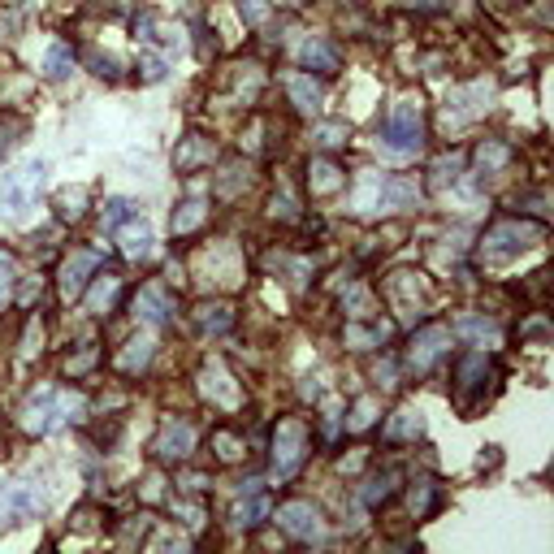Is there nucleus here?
Instances as JSON below:
<instances>
[{
  "label": "nucleus",
  "mask_w": 554,
  "mask_h": 554,
  "mask_svg": "<svg viewBox=\"0 0 554 554\" xmlns=\"http://www.w3.org/2000/svg\"><path fill=\"white\" fill-rule=\"evenodd\" d=\"M43 178H48L43 160H26L22 169L0 174V217L26 221V213L35 208V196L43 191Z\"/></svg>",
  "instance_id": "1"
},
{
  "label": "nucleus",
  "mask_w": 554,
  "mask_h": 554,
  "mask_svg": "<svg viewBox=\"0 0 554 554\" xmlns=\"http://www.w3.org/2000/svg\"><path fill=\"white\" fill-rule=\"evenodd\" d=\"M82 412H87V403H82L79 395H70V390H40L35 398H26L22 425H26L31 434H53L65 420H79Z\"/></svg>",
  "instance_id": "2"
},
{
  "label": "nucleus",
  "mask_w": 554,
  "mask_h": 554,
  "mask_svg": "<svg viewBox=\"0 0 554 554\" xmlns=\"http://www.w3.org/2000/svg\"><path fill=\"white\" fill-rule=\"evenodd\" d=\"M537 234H541V225H529V221H502V225H494V230L485 234L481 256L490 260V264H507V260H515L520 252H529V247L537 243Z\"/></svg>",
  "instance_id": "3"
},
{
  "label": "nucleus",
  "mask_w": 554,
  "mask_h": 554,
  "mask_svg": "<svg viewBox=\"0 0 554 554\" xmlns=\"http://www.w3.org/2000/svg\"><path fill=\"white\" fill-rule=\"evenodd\" d=\"M381 143L390 152H416L420 148V104L416 100H398L390 118L381 126Z\"/></svg>",
  "instance_id": "4"
},
{
  "label": "nucleus",
  "mask_w": 554,
  "mask_h": 554,
  "mask_svg": "<svg viewBox=\"0 0 554 554\" xmlns=\"http://www.w3.org/2000/svg\"><path fill=\"white\" fill-rule=\"evenodd\" d=\"M308 451V429L299 420H282L273 434V476H295Z\"/></svg>",
  "instance_id": "5"
},
{
  "label": "nucleus",
  "mask_w": 554,
  "mask_h": 554,
  "mask_svg": "<svg viewBox=\"0 0 554 554\" xmlns=\"http://www.w3.org/2000/svg\"><path fill=\"white\" fill-rule=\"evenodd\" d=\"M43 511V494L26 481H14L0 490V529H14V524H26Z\"/></svg>",
  "instance_id": "6"
},
{
  "label": "nucleus",
  "mask_w": 554,
  "mask_h": 554,
  "mask_svg": "<svg viewBox=\"0 0 554 554\" xmlns=\"http://www.w3.org/2000/svg\"><path fill=\"white\" fill-rule=\"evenodd\" d=\"M490 100H494V87H490V82H473V87L451 91V100H446V126H463V121L481 118V113L490 109Z\"/></svg>",
  "instance_id": "7"
},
{
  "label": "nucleus",
  "mask_w": 554,
  "mask_h": 554,
  "mask_svg": "<svg viewBox=\"0 0 554 554\" xmlns=\"http://www.w3.org/2000/svg\"><path fill=\"white\" fill-rule=\"evenodd\" d=\"M277 524L291 537H299V541L320 537V511L312 502H286V507H277Z\"/></svg>",
  "instance_id": "8"
},
{
  "label": "nucleus",
  "mask_w": 554,
  "mask_h": 554,
  "mask_svg": "<svg viewBox=\"0 0 554 554\" xmlns=\"http://www.w3.org/2000/svg\"><path fill=\"white\" fill-rule=\"evenodd\" d=\"M174 312H178V303H174V295L165 286H143L135 295V317L148 320V325H169Z\"/></svg>",
  "instance_id": "9"
},
{
  "label": "nucleus",
  "mask_w": 554,
  "mask_h": 554,
  "mask_svg": "<svg viewBox=\"0 0 554 554\" xmlns=\"http://www.w3.org/2000/svg\"><path fill=\"white\" fill-rule=\"evenodd\" d=\"M199 390L213 398V403H221V407H238V386H234V377H230V368H225L221 359H208V364H204Z\"/></svg>",
  "instance_id": "10"
},
{
  "label": "nucleus",
  "mask_w": 554,
  "mask_h": 554,
  "mask_svg": "<svg viewBox=\"0 0 554 554\" xmlns=\"http://www.w3.org/2000/svg\"><path fill=\"white\" fill-rule=\"evenodd\" d=\"M446 342H451V330H442V325H429V330H420V334L412 338V368H416V373L434 368V359L446 351Z\"/></svg>",
  "instance_id": "11"
},
{
  "label": "nucleus",
  "mask_w": 554,
  "mask_h": 554,
  "mask_svg": "<svg viewBox=\"0 0 554 554\" xmlns=\"http://www.w3.org/2000/svg\"><path fill=\"white\" fill-rule=\"evenodd\" d=\"M100 260L91 256V252H70V260L61 264V295L65 299H79L82 286H87V277L96 273Z\"/></svg>",
  "instance_id": "12"
},
{
  "label": "nucleus",
  "mask_w": 554,
  "mask_h": 554,
  "mask_svg": "<svg viewBox=\"0 0 554 554\" xmlns=\"http://www.w3.org/2000/svg\"><path fill=\"white\" fill-rule=\"evenodd\" d=\"M191 446H196V429H191L186 420H169L157 437V455L160 459H186L191 455Z\"/></svg>",
  "instance_id": "13"
},
{
  "label": "nucleus",
  "mask_w": 554,
  "mask_h": 554,
  "mask_svg": "<svg viewBox=\"0 0 554 554\" xmlns=\"http://www.w3.org/2000/svg\"><path fill=\"white\" fill-rule=\"evenodd\" d=\"M485 377H490V359L485 351H468V356H459L455 364V390L459 395H473L485 386Z\"/></svg>",
  "instance_id": "14"
},
{
  "label": "nucleus",
  "mask_w": 554,
  "mask_h": 554,
  "mask_svg": "<svg viewBox=\"0 0 554 554\" xmlns=\"http://www.w3.org/2000/svg\"><path fill=\"white\" fill-rule=\"evenodd\" d=\"M118 238H121V256L126 260H148L152 256V247H157V238H152V230H148V221H130Z\"/></svg>",
  "instance_id": "15"
},
{
  "label": "nucleus",
  "mask_w": 554,
  "mask_h": 554,
  "mask_svg": "<svg viewBox=\"0 0 554 554\" xmlns=\"http://www.w3.org/2000/svg\"><path fill=\"white\" fill-rule=\"evenodd\" d=\"M299 61L308 65V70H317V74H334L338 65V48L330 40H303V48H299Z\"/></svg>",
  "instance_id": "16"
},
{
  "label": "nucleus",
  "mask_w": 554,
  "mask_h": 554,
  "mask_svg": "<svg viewBox=\"0 0 554 554\" xmlns=\"http://www.w3.org/2000/svg\"><path fill=\"white\" fill-rule=\"evenodd\" d=\"M420 199V186L416 178L398 174V178H381V208H412Z\"/></svg>",
  "instance_id": "17"
},
{
  "label": "nucleus",
  "mask_w": 554,
  "mask_h": 554,
  "mask_svg": "<svg viewBox=\"0 0 554 554\" xmlns=\"http://www.w3.org/2000/svg\"><path fill=\"white\" fill-rule=\"evenodd\" d=\"M308 182H312V196H334V191H342V186H347V174L338 169L334 160H312Z\"/></svg>",
  "instance_id": "18"
},
{
  "label": "nucleus",
  "mask_w": 554,
  "mask_h": 554,
  "mask_svg": "<svg viewBox=\"0 0 554 554\" xmlns=\"http://www.w3.org/2000/svg\"><path fill=\"white\" fill-rule=\"evenodd\" d=\"M286 91L295 100V109H303V113H317L320 109V87L308 79V74H291V79H286Z\"/></svg>",
  "instance_id": "19"
},
{
  "label": "nucleus",
  "mask_w": 554,
  "mask_h": 554,
  "mask_svg": "<svg viewBox=\"0 0 554 554\" xmlns=\"http://www.w3.org/2000/svg\"><path fill=\"white\" fill-rule=\"evenodd\" d=\"M204 217H208V204H204V199H186V204H178V208H174L169 230H174V234H191Z\"/></svg>",
  "instance_id": "20"
},
{
  "label": "nucleus",
  "mask_w": 554,
  "mask_h": 554,
  "mask_svg": "<svg viewBox=\"0 0 554 554\" xmlns=\"http://www.w3.org/2000/svg\"><path fill=\"white\" fill-rule=\"evenodd\" d=\"M208 157H213V143H208V138H199V135H191L178 152H174V169H196V165H208Z\"/></svg>",
  "instance_id": "21"
},
{
  "label": "nucleus",
  "mask_w": 554,
  "mask_h": 554,
  "mask_svg": "<svg viewBox=\"0 0 554 554\" xmlns=\"http://www.w3.org/2000/svg\"><path fill=\"white\" fill-rule=\"evenodd\" d=\"M455 334L468 338V342H481V347H485V342L494 347V342H498V325H494V320H485V317H459L455 320Z\"/></svg>",
  "instance_id": "22"
},
{
  "label": "nucleus",
  "mask_w": 554,
  "mask_h": 554,
  "mask_svg": "<svg viewBox=\"0 0 554 554\" xmlns=\"http://www.w3.org/2000/svg\"><path fill=\"white\" fill-rule=\"evenodd\" d=\"M152 338H130L126 342V351L118 356V368L121 373H138V368H148V359H152Z\"/></svg>",
  "instance_id": "23"
},
{
  "label": "nucleus",
  "mask_w": 554,
  "mask_h": 554,
  "mask_svg": "<svg viewBox=\"0 0 554 554\" xmlns=\"http://www.w3.org/2000/svg\"><path fill=\"white\" fill-rule=\"evenodd\" d=\"M264 515H269V498H264V494H256V490H252L247 498H238V507H234V524H238V529H252V524H260Z\"/></svg>",
  "instance_id": "24"
},
{
  "label": "nucleus",
  "mask_w": 554,
  "mask_h": 554,
  "mask_svg": "<svg viewBox=\"0 0 554 554\" xmlns=\"http://www.w3.org/2000/svg\"><path fill=\"white\" fill-rule=\"evenodd\" d=\"M74 70V53H70V43H53L48 53H43V74L48 79H65Z\"/></svg>",
  "instance_id": "25"
},
{
  "label": "nucleus",
  "mask_w": 554,
  "mask_h": 554,
  "mask_svg": "<svg viewBox=\"0 0 554 554\" xmlns=\"http://www.w3.org/2000/svg\"><path fill=\"white\" fill-rule=\"evenodd\" d=\"M420 429H425V420H420L416 407H398V412L390 416V425H386V434L390 437H416Z\"/></svg>",
  "instance_id": "26"
},
{
  "label": "nucleus",
  "mask_w": 554,
  "mask_h": 554,
  "mask_svg": "<svg viewBox=\"0 0 554 554\" xmlns=\"http://www.w3.org/2000/svg\"><path fill=\"white\" fill-rule=\"evenodd\" d=\"M118 277L109 273V277H100L96 282V291H91V295H87V308H91V312H109V308H113V299H118Z\"/></svg>",
  "instance_id": "27"
},
{
  "label": "nucleus",
  "mask_w": 554,
  "mask_h": 554,
  "mask_svg": "<svg viewBox=\"0 0 554 554\" xmlns=\"http://www.w3.org/2000/svg\"><path fill=\"white\" fill-rule=\"evenodd\" d=\"M511 160V152H507V143H481L476 148V165L485 169V174H494V169H502Z\"/></svg>",
  "instance_id": "28"
},
{
  "label": "nucleus",
  "mask_w": 554,
  "mask_h": 554,
  "mask_svg": "<svg viewBox=\"0 0 554 554\" xmlns=\"http://www.w3.org/2000/svg\"><path fill=\"white\" fill-rule=\"evenodd\" d=\"M356 208L359 213H377V208H381V174H368V178L359 182Z\"/></svg>",
  "instance_id": "29"
},
{
  "label": "nucleus",
  "mask_w": 554,
  "mask_h": 554,
  "mask_svg": "<svg viewBox=\"0 0 554 554\" xmlns=\"http://www.w3.org/2000/svg\"><path fill=\"white\" fill-rule=\"evenodd\" d=\"M312 143H317V148H325V152H334V148H342V143H347V126H342V121H320L317 135H312Z\"/></svg>",
  "instance_id": "30"
},
{
  "label": "nucleus",
  "mask_w": 554,
  "mask_h": 554,
  "mask_svg": "<svg viewBox=\"0 0 554 554\" xmlns=\"http://www.w3.org/2000/svg\"><path fill=\"white\" fill-rule=\"evenodd\" d=\"M138 213V204L135 199H109V204H104V225H109V230H118L121 221H130Z\"/></svg>",
  "instance_id": "31"
},
{
  "label": "nucleus",
  "mask_w": 554,
  "mask_h": 554,
  "mask_svg": "<svg viewBox=\"0 0 554 554\" xmlns=\"http://www.w3.org/2000/svg\"><path fill=\"white\" fill-rule=\"evenodd\" d=\"M199 325H204V330H213V334H225V330L234 325V312H230L225 303H217V308H204V312H199Z\"/></svg>",
  "instance_id": "32"
},
{
  "label": "nucleus",
  "mask_w": 554,
  "mask_h": 554,
  "mask_svg": "<svg viewBox=\"0 0 554 554\" xmlns=\"http://www.w3.org/2000/svg\"><path fill=\"white\" fill-rule=\"evenodd\" d=\"M390 291H395V299L403 303V308H412L416 299H420V286H416V273H395L390 277Z\"/></svg>",
  "instance_id": "33"
},
{
  "label": "nucleus",
  "mask_w": 554,
  "mask_h": 554,
  "mask_svg": "<svg viewBox=\"0 0 554 554\" xmlns=\"http://www.w3.org/2000/svg\"><path fill=\"white\" fill-rule=\"evenodd\" d=\"M138 70H143V74H138L143 82H160L165 79V57H152V53H148V57L138 61Z\"/></svg>",
  "instance_id": "34"
},
{
  "label": "nucleus",
  "mask_w": 554,
  "mask_h": 554,
  "mask_svg": "<svg viewBox=\"0 0 554 554\" xmlns=\"http://www.w3.org/2000/svg\"><path fill=\"white\" fill-rule=\"evenodd\" d=\"M381 338H386V330H359V325L347 330V342H356V347H373V342H381Z\"/></svg>",
  "instance_id": "35"
},
{
  "label": "nucleus",
  "mask_w": 554,
  "mask_h": 554,
  "mask_svg": "<svg viewBox=\"0 0 554 554\" xmlns=\"http://www.w3.org/2000/svg\"><path fill=\"white\" fill-rule=\"evenodd\" d=\"M373 412H377L373 398H359V403H356V416H351V429H368V425H373Z\"/></svg>",
  "instance_id": "36"
},
{
  "label": "nucleus",
  "mask_w": 554,
  "mask_h": 554,
  "mask_svg": "<svg viewBox=\"0 0 554 554\" xmlns=\"http://www.w3.org/2000/svg\"><path fill=\"white\" fill-rule=\"evenodd\" d=\"M79 204H82V191H65V196L57 199V213H61V217H70V221H74V217L82 213Z\"/></svg>",
  "instance_id": "37"
},
{
  "label": "nucleus",
  "mask_w": 554,
  "mask_h": 554,
  "mask_svg": "<svg viewBox=\"0 0 554 554\" xmlns=\"http://www.w3.org/2000/svg\"><path fill=\"white\" fill-rule=\"evenodd\" d=\"M390 481H395V473H386L381 481H373V485L364 490V502L373 507V502H381V498H390Z\"/></svg>",
  "instance_id": "38"
},
{
  "label": "nucleus",
  "mask_w": 554,
  "mask_h": 554,
  "mask_svg": "<svg viewBox=\"0 0 554 554\" xmlns=\"http://www.w3.org/2000/svg\"><path fill=\"white\" fill-rule=\"evenodd\" d=\"M238 14H243V22H252V26H256V22H264L269 9H264V0H238Z\"/></svg>",
  "instance_id": "39"
},
{
  "label": "nucleus",
  "mask_w": 554,
  "mask_h": 554,
  "mask_svg": "<svg viewBox=\"0 0 554 554\" xmlns=\"http://www.w3.org/2000/svg\"><path fill=\"white\" fill-rule=\"evenodd\" d=\"M455 169H459V160H455V157H451V160H437V165H434V182H437V186L455 182Z\"/></svg>",
  "instance_id": "40"
},
{
  "label": "nucleus",
  "mask_w": 554,
  "mask_h": 554,
  "mask_svg": "<svg viewBox=\"0 0 554 554\" xmlns=\"http://www.w3.org/2000/svg\"><path fill=\"white\" fill-rule=\"evenodd\" d=\"M347 308H351V317H364V308H368V291H364V286H351Z\"/></svg>",
  "instance_id": "41"
},
{
  "label": "nucleus",
  "mask_w": 554,
  "mask_h": 554,
  "mask_svg": "<svg viewBox=\"0 0 554 554\" xmlns=\"http://www.w3.org/2000/svg\"><path fill=\"white\" fill-rule=\"evenodd\" d=\"M9 282H14V256H9V252H0V295L9 291Z\"/></svg>",
  "instance_id": "42"
},
{
  "label": "nucleus",
  "mask_w": 554,
  "mask_h": 554,
  "mask_svg": "<svg viewBox=\"0 0 554 554\" xmlns=\"http://www.w3.org/2000/svg\"><path fill=\"white\" fill-rule=\"evenodd\" d=\"M217 451H221V459H238V442H234V437L221 434V437H217Z\"/></svg>",
  "instance_id": "43"
},
{
  "label": "nucleus",
  "mask_w": 554,
  "mask_h": 554,
  "mask_svg": "<svg viewBox=\"0 0 554 554\" xmlns=\"http://www.w3.org/2000/svg\"><path fill=\"white\" fill-rule=\"evenodd\" d=\"M91 61H96V74H118V61L109 57V53H104V57H100V53H96V57H91Z\"/></svg>",
  "instance_id": "44"
},
{
  "label": "nucleus",
  "mask_w": 554,
  "mask_h": 554,
  "mask_svg": "<svg viewBox=\"0 0 554 554\" xmlns=\"http://www.w3.org/2000/svg\"><path fill=\"white\" fill-rule=\"evenodd\" d=\"M277 5H308V0H277Z\"/></svg>",
  "instance_id": "45"
}]
</instances>
